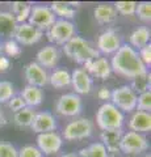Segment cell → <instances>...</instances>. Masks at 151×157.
I'll use <instances>...</instances> for the list:
<instances>
[{
  "mask_svg": "<svg viewBox=\"0 0 151 157\" xmlns=\"http://www.w3.org/2000/svg\"><path fill=\"white\" fill-rule=\"evenodd\" d=\"M109 63L112 72L129 80H133L134 77L149 71L139 59L138 51L134 50L129 43H122L118 50L112 55Z\"/></svg>",
  "mask_w": 151,
  "mask_h": 157,
  "instance_id": "1",
  "label": "cell"
},
{
  "mask_svg": "<svg viewBox=\"0 0 151 157\" xmlns=\"http://www.w3.org/2000/svg\"><path fill=\"white\" fill-rule=\"evenodd\" d=\"M62 47L65 55L70 58L72 62L77 63V64H84V63L93 60V59L100 56L99 51L91 45V42H88L85 38L80 36L72 37Z\"/></svg>",
  "mask_w": 151,
  "mask_h": 157,
  "instance_id": "2",
  "label": "cell"
},
{
  "mask_svg": "<svg viewBox=\"0 0 151 157\" xmlns=\"http://www.w3.org/2000/svg\"><path fill=\"white\" fill-rule=\"evenodd\" d=\"M96 124L101 131L121 130L125 124V114L110 102H104L96 111Z\"/></svg>",
  "mask_w": 151,
  "mask_h": 157,
  "instance_id": "3",
  "label": "cell"
},
{
  "mask_svg": "<svg viewBox=\"0 0 151 157\" xmlns=\"http://www.w3.org/2000/svg\"><path fill=\"white\" fill-rule=\"evenodd\" d=\"M93 128L95 124L89 118L77 117L65 126V128L62 131V137L63 140L67 141H80L88 139L93 134Z\"/></svg>",
  "mask_w": 151,
  "mask_h": 157,
  "instance_id": "4",
  "label": "cell"
},
{
  "mask_svg": "<svg viewBox=\"0 0 151 157\" xmlns=\"http://www.w3.org/2000/svg\"><path fill=\"white\" fill-rule=\"evenodd\" d=\"M47 39L50 45L54 46H63L67 43L72 37L76 36V28L75 24L72 21H67V20H59L53 24L51 28L46 32Z\"/></svg>",
  "mask_w": 151,
  "mask_h": 157,
  "instance_id": "5",
  "label": "cell"
},
{
  "mask_svg": "<svg viewBox=\"0 0 151 157\" xmlns=\"http://www.w3.org/2000/svg\"><path fill=\"white\" fill-rule=\"evenodd\" d=\"M137 97L138 94L130 88V85H121L112 90L110 94V104H113L120 111L133 113L137 106Z\"/></svg>",
  "mask_w": 151,
  "mask_h": 157,
  "instance_id": "6",
  "label": "cell"
},
{
  "mask_svg": "<svg viewBox=\"0 0 151 157\" xmlns=\"http://www.w3.org/2000/svg\"><path fill=\"white\" fill-rule=\"evenodd\" d=\"M150 148L149 139L143 134L134 131H126L122 134L120 141V152L125 155H141Z\"/></svg>",
  "mask_w": 151,
  "mask_h": 157,
  "instance_id": "7",
  "label": "cell"
},
{
  "mask_svg": "<svg viewBox=\"0 0 151 157\" xmlns=\"http://www.w3.org/2000/svg\"><path fill=\"white\" fill-rule=\"evenodd\" d=\"M83 111V100L75 93H65L55 102V113L62 117L77 118Z\"/></svg>",
  "mask_w": 151,
  "mask_h": 157,
  "instance_id": "8",
  "label": "cell"
},
{
  "mask_svg": "<svg viewBox=\"0 0 151 157\" xmlns=\"http://www.w3.org/2000/svg\"><path fill=\"white\" fill-rule=\"evenodd\" d=\"M55 21L57 17L49 6H42V4L32 6L30 16L28 18V22L30 25L40 29L41 32H47Z\"/></svg>",
  "mask_w": 151,
  "mask_h": 157,
  "instance_id": "9",
  "label": "cell"
},
{
  "mask_svg": "<svg viewBox=\"0 0 151 157\" xmlns=\"http://www.w3.org/2000/svg\"><path fill=\"white\" fill-rule=\"evenodd\" d=\"M36 141H37L36 147L41 151L42 155H46V156L57 155L62 149V145H63V137L57 131L38 134Z\"/></svg>",
  "mask_w": 151,
  "mask_h": 157,
  "instance_id": "10",
  "label": "cell"
},
{
  "mask_svg": "<svg viewBox=\"0 0 151 157\" xmlns=\"http://www.w3.org/2000/svg\"><path fill=\"white\" fill-rule=\"evenodd\" d=\"M42 37H43V32H41L36 26L30 25L29 22H24L17 25L13 39L20 46H33L40 42Z\"/></svg>",
  "mask_w": 151,
  "mask_h": 157,
  "instance_id": "11",
  "label": "cell"
},
{
  "mask_svg": "<svg viewBox=\"0 0 151 157\" xmlns=\"http://www.w3.org/2000/svg\"><path fill=\"white\" fill-rule=\"evenodd\" d=\"M122 45L121 42V37L114 29H106L97 38L96 42V50L99 54H104V55H113V54L118 50Z\"/></svg>",
  "mask_w": 151,
  "mask_h": 157,
  "instance_id": "12",
  "label": "cell"
},
{
  "mask_svg": "<svg viewBox=\"0 0 151 157\" xmlns=\"http://www.w3.org/2000/svg\"><path fill=\"white\" fill-rule=\"evenodd\" d=\"M24 77L28 84L32 86L42 88L49 84V72L42 68L37 62H29L24 67Z\"/></svg>",
  "mask_w": 151,
  "mask_h": 157,
  "instance_id": "13",
  "label": "cell"
},
{
  "mask_svg": "<svg viewBox=\"0 0 151 157\" xmlns=\"http://www.w3.org/2000/svg\"><path fill=\"white\" fill-rule=\"evenodd\" d=\"M30 128L33 132H36L37 135L45 134V132L57 131V128H58L57 118L51 111H46V110L38 111V113H36Z\"/></svg>",
  "mask_w": 151,
  "mask_h": 157,
  "instance_id": "14",
  "label": "cell"
},
{
  "mask_svg": "<svg viewBox=\"0 0 151 157\" xmlns=\"http://www.w3.org/2000/svg\"><path fill=\"white\" fill-rule=\"evenodd\" d=\"M71 86L74 88V93L77 96L88 94L93 88V78L88 72L83 68H75L71 72Z\"/></svg>",
  "mask_w": 151,
  "mask_h": 157,
  "instance_id": "15",
  "label": "cell"
},
{
  "mask_svg": "<svg viewBox=\"0 0 151 157\" xmlns=\"http://www.w3.org/2000/svg\"><path fill=\"white\" fill-rule=\"evenodd\" d=\"M83 70L88 72V75L91 77H96V78H100V80H106L112 75L109 59H106L104 56H99L93 59V60L84 63L83 64Z\"/></svg>",
  "mask_w": 151,
  "mask_h": 157,
  "instance_id": "16",
  "label": "cell"
},
{
  "mask_svg": "<svg viewBox=\"0 0 151 157\" xmlns=\"http://www.w3.org/2000/svg\"><path fill=\"white\" fill-rule=\"evenodd\" d=\"M61 60V51L54 45H46L38 50L36 55V62L45 70H54Z\"/></svg>",
  "mask_w": 151,
  "mask_h": 157,
  "instance_id": "17",
  "label": "cell"
},
{
  "mask_svg": "<svg viewBox=\"0 0 151 157\" xmlns=\"http://www.w3.org/2000/svg\"><path fill=\"white\" fill-rule=\"evenodd\" d=\"M129 131H134L138 134H147L151 131V114L146 111L134 110L128 121Z\"/></svg>",
  "mask_w": 151,
  "mask_h": 157,
  "instance_id": "18",
  "label": "cell"
},
{
  "mask_svg": "<svg viewBox=\"0 0 151 157\" xmlns=\"http://www.w3.org/2000/svg\"><path fill=\"white\" fill-rule=\"evenodd\" d=\"M49 84L61 90L71 85V72L65 67H58L49 73Z\"/></svg>",
  "mask_w": 151,
  "mask_h": 157,
  "instance_id": "19",
  "label": "cell"
},
{
  "mask_svg": "<svg viewBox=\"0 0 151 157\" xmlns=\"http://www.w3.org/2000/svg\"><path fill=\"white\" fill-rule=\"evenodd\" d=\"M124 130H106V131H101L100 139L103 143V145L106 148L108 153H116L120 152V141L122 137Z\"/></svg>",
  "mask_w": 151,
  "mask_h": 157,
  "instance_id": "20",
  "label": "cell"
},
{
  "mask_svg": "<svg viewBox=\"0 0 151 157\" xmlns=\"http://www.w3.org/2000/svg\"><path fill=\"white\" fill-rule=\"evenodd\" d=\"M21 98L25 102V105L28 107H32V109H34V107L40 106L43 101V90L41 88H37V86H32V85H25L22 88V90L20 93Z\"/></svg>",
  "mask_w": 151,
  "mask_h": 157,
  "instance_id": "21",
  "label": "cell"
},
{
  "mask_svg": "<svg viewBox=\"0 0 151 157\" xmlns=\"http://www.w3.org/2000/svg\"><path fill=\"white\" fill-rule=\"evenodd\" d=\"M17 21L14 16L8 11H0V37L13 39L14 32L17 29Z\"/></svg>",
  "mask_w": 151,
  "mask_h": 157,
  "instance_id": "22",
  "label": "cell"
},
{
  "mask_svg": "<svg viewBox=\"0 0 151 157\" xmlns=\"http://www.w3.org/2000/svg\"><path fill=\"white\" fill-rule=\"evenodd\" d=\"M151 32L149 26H138L135 28L131 34L129 36V45L134 48V50H139L143 46L150 43Z\"/></svg>",
  "mask_w": 151,
  "mask_h": 157,
  "instance_id": "23",
  "label": "cell"
},
{
  "mask_svg": "<svg viewBox=\"0 0 151 157\" xmlns=\"http://www.w3.org/2000/svg\"><path fill=\"white\" fill-rule=\"evenodd\" d=\"M49 7H50L53 13L55 14V17L59 20L71 21L76 16V8L71 7L69 2H53Z\"/></svg>",
  "mask_w": 151,
  "mask_h": 157,
  "instance_id": "24",
  "label": "cell"
},
{
  "mask_svg": "<svg viewBox=\"0 0 151 157\" xmlns=\"http://www.w3.org/2000/svg\"><path fill=\"white\" fill-rule=\"evenodd\" d=\"M93 17L99 24H110L117 18V12L110 4H100L93 9Z\"/></svg>",
  "mask_w": 151,
  "mask_h": 157,
  "instance_id": "25",
  "label": "cell"
},
{
  "mask_svg": "<svg viewBox=\"0 0 151 157\" xmlns=\"http://www.w3.org/2000/svg\"><path fill=\"white\" fill-rule=\"evenodd\" d=\"M36 110L32 109V107L25 106L24 109L16 111L13 114V123L14 126L20 127V128H28L30 127L33 123V119H34L36 115Z\"/></svg>",
  "mask_w": 151,
  "mask_h": 157,
  "instance_id": "26",
  "label": "cell"
},
{
  "mask_svg": "<svg viewBox=\"0 0 151 157\" xmlns=\"http://www.w3.org/2000/svg\"><path fill=\"white\" fill-rule=\"evenodd\" d=\"M32 6L33 4L28 2H13L11 4V13L16 18L17 24L28 22V18L30 16Z\"/></svg>",
  "mask_w": 151,
  "mask_h": 157,
  "instance_id": "27",
  "label": "cell"
},
{
  "mask_svg": "<svg viewBox=\"0 0 151 157\" xmlns=\"http://www.w3.org/2000/svg\"><path fill=\"white\" fill-rule=\"evenodd\" d=\"M77 155L80 157H109L108 151L100 141L92 143L88 147H85V148H81L77 152Z\"/></svg>",
  "mask_w": 151,
  "mask_h": 157,
  "instance_id": "28",
  "label": "cell"
},
{
  "mask_svg": "<svg viewBox=\"0 0 151 157\" xmlns=\"http://www.w3.org/2000/svg\"><path fill=\"white\" fill-rule=\"evenodd\" d=\"M150 86H151V75L149 71L146 73H142V75L137 76V77H134L130 84V88L137 93V94H141V93H143V92L150 90Z\"/></svg>",
  "mask_w": 151,
  "mask_h": 157,
  "instance_id": "29",
  "label": "cell"
},
{
  "mask_svg": "<svg viewBox=\"0 0 151 157\" xmlns=\"http://www.w3.org/2000/svg\"><path fill=\"white\" fill-rule=\"evenodd\" d=\"M2 48L7 58H17L22 54V48L14 39H6L2 43Z\"/></svg>",
  "mask_w": 151,
  "mask_h": 157,
  "instance_id": "30",
  "label": "cell"
},
{
  "mask_svg": "<svg viewBox=\"0 0 151 157\" xmlns=\"http://www.w3.org/2000/svg\"><path fill=\"white\" fill-rule=\"evenodd\" d=\"M14 94H16V89H14V85L11 81H0V104H7Z\"/></svg>",
  "mask_w": 151,
  "mask_h": 157,
  "instance_id": "31",
  "label": "cell"
},
{
  "mask_svg": "<svg viewBox=\"0 0 151 157\" xmlns=\"http://www.w3.org/2000/svg\"><path fill=\"white\" fill-rule=\"evenodd\" d=\"M117 14L121 16H133L135 14V8H137V3L135 2H117L113 4Z\"/></svg>",
  "mask_w": 151,
  "mask_h": 157,
  "instance_id": "32",
  "label": "cell"
},
{
  "mask_svg": "<svg viewBox=\"0 0 151 157\" xmlns=\"http://www.w3.org/2000/svg\"><path fill=\"white\" fill-rule=\"evenodd\" d=\"M135 14L138 18L143 22L151 21V3L150 2H141L137 3V8H135Z\"/></svg>",
  "mask_w": 151,
  "mask_h": 157,
  "instance_id": "33",
  "label": "cell"
},
{
  "mask_svg": "<svg viewBox=\"0 0 151 157\" xmlns=\"http://www.w3.org/2000/svg\"><path fill=\"white\" fill-rule=\"evenodd\" d=\"M135 110L150 113V110H151V90L143 92V93H141V94H138Z\"/></svg>",
  "mask_w": 151,
  "mask_h": 157,
  "instance_id": "34",
  "label": "cell"
},
{
  "mask_svg": "<svg viewBox=\"0 0 151 157\" xmlns=\"http://www.w3.org/2000/svg\"><path fill=\"white\" fill-rule=\"evenodd\" d=\"M17 157H43V155L36 145L26 144L17 149Z\"/></svg>",
  "mask_w": 151,
  "mask_h": 157,
  "instance_id": "35",
  "label": "cell"
},
{
  "mask_svg": "<svg viewBox=\"0 0 151 157\" xmlns=\"http://www.w3.org/2000/svg\"><path fill=\"white\" fill-rule=\"evenodd\" d=\"M0 157H17V148L8 141H0Z\"/></svg>",
  "mask_w": 151,
  "mask_h": 157,
  "instance_id": "36",
  "label": "cell"
},
{
  "mask_svg": "<svg viewBox=\"0 0 151 157\" xmlns=\"http://www.w3.org/2000/svg\"><path fill=\"white\" fill-rule=\"evenodd\" d=\"M7 105H8V107H9V110L13 111V113L21 110V109H24V107L26 106L25 102H24V100L21 98L20 94H14V96L11 98V100L7 102Z\"/></svg>",
  "mask_w": 151,
  "mask_h": 157,
  "instance_id": "37",
  "label": "cell"
},
{
  "mask_svg": "<svg viewBox=\"0 0 151 157\" xmlns=\"http://www.w3.org/2000/svg\"><path fill=\"white\" fill-rule=\"evenodd\" d=\"M138 55H139V59L142 60L143 64L149 68L150 64H151V43L143 46L142 48H139V50H138Z\"/></svg>",
  "mask_w": 151,
  "mask_h": 157,
  "instance_id": "38",
  "label": "cell"
},
{
  "mask_svg": "<svg viewBox=\"0 0 151 157\" xmlns=\"http://www.w3.org/2000/svg\"><path fill=\"white\" fill-rule=\"evenodd\" d=\"M110 94H112V90L106 86H100L99 90H97V98L104 102H110Z\"/></svg>",
  "mask_w": 151,
  "mask_h": 157,
  "instance_id": "39",
  "label": "cell"
},
{
  "mask_svg": "<svg viewBox=\"0 0 151 157\" xmlns=\"http://www.w3.org/2000/svg\"><path fill=\"white\" fill-rule=\"evenodd\" d=\"M11 68V60L6 55H0V73L8 72Z\"/></svg>",
  "mask_w": 151,
  "mask_h": 157,
  "instance_id": "40",
  "label": "cell"
},
{
  "mask_svg": "<svg viewBox=\"0 0 151 157\" xmlns=\"http://www.w3.org/2000/svg\"><path fill=\"white\" fill-rule=\"evenodd\" d=\"M8 123V121H7V117H6V114H4V111H3V109L0 107V128L2 127H4Z\"/></svg>",
  "mask_w": 151,
  "mask_h": 157,
  "instance_id": "41",
  "label": "cell"
},
{
  "mask_svg": "<svg viewBox=\"0 0 151 157\" xmlns=\"http://www.w3.org/2000/svg\"><path fill=\"white\" fill-rule=\"evenodd\" d=\"M59 157H80V156L77 155V153H74V152H72V153H63Z\"/></svg>",
  "mask_w": 151,
  "mask_h": 157,
  "instance_id": "42",
  "label": "cell"
},
{
  "mask_svg": "<svg viewBox=\"0 0 151 157\" xmlns=\"http://www.w3.org/2000/svg\"><path fill=\"white\" fill-rule=\"evenodd\" d=\"M145 157H151V153H150V152H147V153L145 155Z\"/></svg>",
  "mask_w": 151,
  "mask_h": 157,
  "instance_id": "43",
  "label": "cell"
},
{
  "mask_svg": "<svg viewBox=\"0 0 151 157\" xmlns=\"http://www.w3.org/2000/svg\"><path fill=\"white\" fill-rule=\"evenodd\" d=\"M2 51H3V48H2V41H0V55H2Z\"/></svg>",
  "mask_w": 151,
  "mask_h": 157,
  "instance_id": "44",
  "label": "cell"
}]
</instances>
